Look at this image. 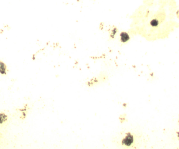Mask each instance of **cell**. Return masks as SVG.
Listing matches in <instances>:
<instances>
[{
	"mask_svg": "<svg viewBox=\"0 0 179 149\" xmlns=\"http://www.w3.org/2000/svg\"><path fill=\"white\" fill-rule=\"evenodd\" d=\"M121 40L123 43H125L129 40V37L128 34L125 32H122L120 34Z\"/></svg>",
	"mask_w": 179,
	"mask_h": 149,
	"instance_id": "6da1fadb",
	"label": "cell"
},
{
	"mask_svg": "<svg viewBox=\"0 0 179 149\" xmlns=\"http://www.w3.org/2000/svg\"><path fill=\"white\" fill-rule=\"evenodd\" d=\"M0 73L2 75H6L7 71V67L6 65L3 62L0 61Z\"/></svg>",
	"mask_w": 179,
	"mask_h": 149,
	"instance_id": "7a4b0ae2",
	"label": "cell"
}]
</instances>
